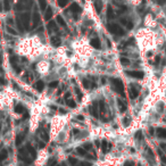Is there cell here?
Here are the masks:
<instances>
[{
    "instance_id": "1",
    "label": "cell",
    "mask_w": 166,
    "mask_h": 166,
    "mask_svg": "<svg viewBox=\"0 0 166 166\" xmlns=\"http://www.w3.org/2000/svg\"><path fill=\"white\" fill-rule=\"evenodd\" d=\"M110 82H112V85H113V89L116 91L117 93L122 95V97H124V86H123V82L120 79H110Z\"/></svg>"
},
{
    "instance_id": "2",
    "label": "cell",
    "mask_w": 166,
    "mask_h": 166,
    "mask_svg": "<svg viewBox=\"0 0 166 166\" xmlns=\"http://www.w3.org/2000/svg\"><path fill=\"white\" fill-rule=\"evenodd\" d=\"M108 31H109L112 34H116V35H124L125 34V31L120 26V25H117V24H109L108 25Z\"/></svg>"
},
{
    "instance_id": "3",
    "label": "cell",
    "mask_w": 166,
    "mask_h": 166,
    "mask_svg": "<svg viewBox=\"0 0 166 166\" xmlns=\"http://www.w3.org/2000/svg\"><path fill=\"white\" fill-rule=\"evenodd\" d=\"M125 74L133 79H142L145 76V73L142 71H125Z\"/></svg>"
},
{
    "instance_id": "4",
    "label": "cell",
    "mask_w": 166,
    "mask_h": 166,
    "mask_svg": "<svg viewBox=\"0 0 166 166\" xmlns=\"http://www.w3.org/2000/svg\"><path fill=\"white\" fill-rule=\"evenodd\" d=\"M20 22L22 23V25H23V27H25V29H27L29 27V23H30V14H22V16L20 17Z\"/></svg>"
},
{
    "instance_id": "5",
    "label": "cell",
    "mask_w": 166,
    "mask_h": 166,
    "mask_svg": "<svg viewBox=\"0 0 166 166\" xmlns=\"http://www.w3.org/2000/svg\"><path fill=\"white\" fill-rule=\"evenodd\" d=\"M90 113H91V115H92L93 117H96V118H98V117H99V110H98V104H97L96 101H93L92 105H91V107H90Z\"/></svg>"
},
{
    "instance_id": "6",
    "label": "cell",
    "mask_w": 166,
    "mask_h": 166,
    "mask_svg": "<svg viewBox=\"0 0 166 166\" xmlns=\"http://www.w3.org/2000/svg\"><path fill=\"white\" fill-rule=\"evenodd\" d=\"M129 96L131 99H136V97L139 96V90L134 88L133 85L130 86V90H129Z\"/></svg>"
},
{
    "instance_id": "7",
    "label": "cell",
    "mask_w": 166,
    "mask_h": 166,
    "mask_svg": "<svg viewBox=\"0 0 166 166\" xmlns=\"http://www.w3.org/2000/svg\"><path fill=\"white\" fill-rule=\"evenodd\" d=\"M93 7H95V9L98 14H100L101 9H103V2L100 1V0H95L93 1Z\"/></svg>"
},
{
    "instance_id": "8",
    "label": "cell",
    "mask_w": 166,
    "mask_h": 166,
    "mask_svg": "<svg viewBox=\"0 0 166 166\" xmlns=\"http://www.w3.org/2000/svg\"><path fill=\"white\" fill-rule=\"evenodd\" d=\"M90 43H91V46H92L95 49H100V48H101L100 40L98 39V38H95V39H92V40L90 41Z\"/></svg>"
},
{
    "instance_id": "9",
    "label": "cell",
    "mask_w": 166,
    "mask_h": 166,
    "mask_svg": "<svg viewBox=\"0 0 166 166\" xmlns=\"http://www.w3.org/2000/svg\"><path fill=\"white\" fill-rule=\"evenodd\" d=\"M157 136L159 138V139H166V129H157Z\"/></svg>"
},
{
    "instance_id": "10",
    "label": "cell",
    "mask_w": 166,
    "mask_h": 166,
    "mask_svg": "<svg viewBox=\"0 0 166 166\" xmlns=\"http://www.w3.org/2000/svg\"><path fill=\"white\" fill-rule=\"evenodd\" d=\"M114 16H115V13H114L113 8H112L110 5H108V7H107V18L108 20H113Z\"/></svg>"
},
{
    "instance_id": "11",
    "label": "cell",
    "mask_w": 166,
    "mask_h": 166,
    "mask_svg": "<svg viewBox=\"0 0 166 166\" xmlns=\"http://www.w3.org/2000/svg\"><path fill=\"white\" fill-rule=\"evenodd\" d=\"M70 9L72 10L73 13H81L82 8H81V7L79 6V5H77L76 2H74V3H72V5H71V8H70Z\"/></svg>"
},
{
    "instance_id": "12",
    "label": "cell",
    "mask_w": 166,
    "mask_h": 166,
    "mask_svg": "<svg viewBox=\"0 0 166 166\" xmlns=\"http://www.w3.org/2000/svg\"><path fill=\"white\" fill-rule=\"evenodd\" d=\"M117 105L120 107V112L121 113H124L126 110V104L124 101H122V99H117Z\"/></svg>"
},
{
    "instance_id": "13",
    "label": "cell",
    "mask_w": 166,
    "mask_h": 166,
    "mask_svg": "<svg viewBox=\"0 0 166 166\" xmlns=\"http://www.w3.org/2000/svg\"><path fill=\"white\" fill-rule=\"evenodd\" d=\"M47 27H48V31H49V32L58 30V27H57V25H56V22H53V21H50L49 23H48V26Z\"/></svg>"
},
{
    "instance_id": "14",
    "label": "cell",
    "mask_w": 166,
    "mask_h": 166,
    "mask_svg": "<svg viewBox=\"0 0 166 166\" xmlns=\"http://www.w3.org/2000/svg\"><path fill=\"white\" fill-rule=\"evenodd\" d=\"M39 22H40V16H39V13H38L37 10L33 13V26L35 27L39 24Z\"/></svg>"
},
{
    "instance_id": "15",
    "label": "cell",
    "mask_w": 166,
    "mask_h": 166,
    "mask_svg": "<svg viewBox=\"0 0 166 166\" xmlns=\"http://www.w3.org/2000/svg\"><path fill=\"white\" fill-rule=\"evenodd\" d=\"M51 16H53V8L49 7V8H47V10H46V14H44V20L49 21L50 18H51Z\"/></svg>"
},
{
    "instance_id": "16",
    "label": "cell",
    "mask_w": 166,
    "mask_h": 166,
    "mask_svg": "<svg viewBox=\"0 0 166 166\" xmlns=\"http://www.w3.org/2000/svg\"><path fill=\"white\" fill-rule=\"evenodd\" d=\"M50 42H51V44H53V47H58L60 44V39L58 37H53L51 40H50Z\"/></svg>"
},
{
    "instance_id": "17",
    "label": "cell",
    "mask_w": 166,
    "mask_h": 166,
    "mask_svg": "<svg viewBox=\"0 0 166 166\" xmlns=\"http://www.w3.org/2000/svg\"><path fill=\"white\" fill-rule=\"evenodd\" d=\"M26 150L29 151V154H31V156H32V157H35V156H37L35 149H34V148H33L32 146H31V145H27V146H26Z\"/></svg>"
},
{
    "instance_id": "18",
    "label": "cell",
    "mask_w": 166,
    "mask_h": 166,
    "mask_svg": "<svg viewBox=\"0 0 166 166\" xmlns=\"http://www.w3.org/2000/svg\"><path fill=\"white\" fill-rule=\"evenodd\" d=\"M34 88H35L38 91H42L43 88H44V83H43L42 81H39V82H37V84L34 85Z\"/></svg>"
},
{
    "instance_id": "19",
    "label": "cell",
    "mask_w": 166,
    "mask_h": 166,
    "mask_svg": "<svg viewBox=\"0 0 166 166\" xmlns=\"http://www.w3.org/2000/svg\"><path fill=\"white\" fill-rule=\"evenodd\" d=\"M57 23L59 24L60 26L63 27H66V22L64 21V18L62 16H57Z\"/></svg>"
},
{
    "instance_id": "20",
    "label": "cell",
    "mask_w": 166,
    "mask_h": 166,
    "mask_svg": "<svg viewBox=\"0 0 166 166\" xmlns=\"http://www.w3.org/2000/svg\"><path fill=\"white\" fill-rule=\"evenodd\" d=\"M66 104H67V106L71 107V108H75V107H76V101H74V100H72V99L67 100Z\"/></svg>"
},
{
    "instance_id": "21",
    "label": "cell",
    "mask_w": 166,
    "mask_h": 166,
    "mask_svg": "<svg viewBox=\"0 0 166 166\" xmlns=\"http://www.w3.org/2000/svg\"><path fill=\"white\" fill-rule=\"evenodd\" d=\"M107 146H108V143H107V141H106V140H103V142H101V149H103L104 153H106L107 149L109 148V147H107Z\"/></svg>"
},
{
    "instance_id": "22",
    "label": "cell",
    "mask_w": 166,
    "mask_h": 166,
    "mask_svg": "<svg viewBox=\"0 0 166 166\" xmlns=\"http://www.w3.org/2000/svg\"><path fill=\"white\" fill-rule=\"evenodd\" d=\"M39 5H40L41 10H44L47 8V1L46 0H39Z\"/></svg>"
},
{
    "instance_id": "23",
    "label": "cell",
    "mask_w": 166,
    "mask_h": 166,
    "mask_svg": "<svg viewBox=\"0 0 166 166\" xmlns=\"http://www.w3.org/2000/svg\"><path fill=\"white\" fill-rule=\"evenodd\" d=\"M7 158V151L6 150H2L1 153H0V163L2 162V160H5Z\"/></svg>"
},
{
    "instance_id": "24",
    "label": "cell",
    "mask_w": 166,
    "mask_h": 166,
    "mask_svg": "<svg viewBox=\"0 0 166 166\" xmlns=\"http://www.w3.org/2000/svg\"><path fill=\"white\" fill-rule=\"evenodd\" d=\"M68 163H70L72 166H75L77 164V159L76 158H74V157H68Z\"/></svg>"
},
{
    "instance_id": "25",
    "label": "cell",
    "mask_w": 166,
    "mask_h": 166,
    "mask_svg": "<svg viewBox=\"0 0 166 166\" xmlns=\"http://www.w3.org/2000/svg\"><path fill=\"white\" fill-rule=\"evenodd\" d=\"M15 110H16V113H23L24 112V107L22 106V105H21V104H18V105H17L16 107H15Z\"/></svg>"
},
{
    "instance_id": "26",
    "label": "cell",
    "mask_w": 166,
    "mask_h": 166,
    "mask_svg": "<svg viewBox=\"0 0 166 166\" xmlns=\"http://www.w3.org/2000/svg\"><path fill=\"white\" fill-rule=\"evenodd\" d=\"M68 2V0H57V3L59 7H65Z\"/></svg>"
},
{
    "instance_id": "27",
    "label": "cell",
    "mask_w": 166,
    "mask_h": 166,
    "mask_svg": "<svg viewBox=\"0 0 166 166\" xmlns=\"http://www.w3.org/2000/svg\"><path fill=\"white\" fill-rule=\"evenodd\" d=\"M23 140H24V136H22V134L17 136V139H16V145H17V146H20L21 143L23 142Z\"/></svg>"
},
{
    "instance_id": "28",
    "label": "cell",
    "mask_w": 166,
    "mask_h": 166,
    "mask_svg": "<svg viewBox=\"0 0 166 166\" xmlns=\"http://www.w3.org/2000/svg\"><path fill=\"white\" fill-rule=\"evenodd\" d=\"M41 138H42L44 141H48V139H49V136H48V133H47L46 131H42V132H41Z\"/></svg>"
},
{
    "instance_id": "29",
    "label": "cell",
    "mask_w": 166,
    "mask_h": 166,
    "mask_svg": "<svg viewBox=\"0 0 166 166\" xmlns=\"http://www.w3.org/2000/svg\"><path fill=\"white\" fill-rule=\"evenodd\" d=\"M76 151L79 155H81V156H85V149H83V148H81V147L80 148H77Z\"/></svg>"
},
{
    "instance_id": "30",
    "label": "cell",
    "mask_w": 166,
    "mask_h": 166,
    "mask_svg": "<svg viewBox=\"0 0 166 166\" xmlns=\"http://www.w3.org/2000/svg\"><path fill=\"white\" fill-rule=\"evenodd\" d=\"M121 63L123 64V65H129L130 64V60L127 59V58H124V57H121Z\"/></svg>"
},
{
    "instance_id": "31",
    "label": "cell",
    "mask_w": 166,
    "mask_h": 166,
    "mask_svg": "<svg viewBox=\"0 0 166 166\" xmlns=\"http://www.w3.org/2000/svg\"><path fill=\"white\" fill-rule=\"evenodd\" d=\"M136 140H142V138H143L142 132H141V131H138V132L136 133Z\"/></svg>"
},
{
    "instance_id": "32",
    "label": "cell",
    "mask_w": 166,
    "mask_h": 166,
    "mask_svg": "<svg viewBox=\"0 0 166 166\" xmlns=\"http://www.w3.org/2000/svg\"><path fill=\"white\" fill-rule=\"evenodd\" d=\"M82 84H83V86H84L85 89H88V88H89V86H90L89 81L86 80V79H83V80H82Z\"/></svg>"
},
{
    "instance_id": "33",
    "label": "cell",
    "mask_w": 166,
    "mask_h": 166,
    "mask_svg": "<svg viewBox=\"0 0 166 166\" xmlns=\"http://www.w3.org/2000/svg\"><path fill=\"white\" fill-rule=\"evenodd\" d=\"M56 159L55 158H51V159L48 162V164H47V166H53V165H56Z\"/></svg>"
},
{
    "instance_id": "34",
    "label": "cell",
    "mask_w": 166,
    "mask_h": 166,
    "mask_svg": "<svg viewBox=\"0 0 166 166\" xmlns=\"http://www.w3.org/2000/svg\"><path fill=\"white\" fill-rule=\"evenodd\" d=\"M99 108H100V112H105V104H104V101L101 100V101H99Z\"/></svg>"
},
{
    "instance_id": "35",
    "label": "cell",
    "mask_w": 166,
    "mask_h": 166,
    "mask_svg": "<svg viewBox=\"0 0 166 166\" xmlns=\"http://www.w3.org/2000/svg\"><path fill=\"white\" fill-rule=\"evenodd\" d=\"M83 149H85V150H90L91 149V143H84L82 146Z\"/></svg>"
},
{
    "instance_id": "36",
    "label": "cell",
    "mask_w": 166,
    "mask_h": 166,
    "mask_svg": "<svg viewBox=\"0 0 166 166\" xmlns=\"http://www.w3.org/2000/svg\"><path fill=\"white\" fill-rule=\"evenodd\" d=\"M49 86L50 88H57L58 86V82L57 81H53V82L49 83Z\"/></svg>"
},
{
    "instance_id": "37",
    "label": "cell",
    "mask_w": 166,
    "mask_h": 166,
    "mask_svg": "<svg viewBox=\"0 0 166 166\" xmlns=\"http://www.w3.org/2000/svg\"><path fill=\"white\" fill-rule=\"evenodd\" d=\"M124 166H134V162H132V160H126L125 163H124Z\"/></svg>"
},
{
    "instance_id": "38",
    "label": "cell",
    "mask_w": 166,
    "mask_h": 166,
    "mask_svg": "<svg viewBox=\"0 0 166 166\" xmlns=\"http://www.w3.org/2000/svg\"><path fill=\"white\" fill-rule=\"evenodd\" d=\"M158 153H159V155H160V159L163 160V163H165V164H166V156H165V155H163V154H162V151H160V150H159V151H158Z\"/></svg>"
},
{
    "instance_id": "39",
    "label": "cell",
    "mask_w": 166,
    "mask_h": 166,
    "mask_svg": "<svg viewBox=\"0 0 166 166\" xmlns=\"http://www.w3.org/2000/svg\"><path fill=\"white\" fill-rule=\"evenodd\" d=\"M80 166H91V163H89V162H82V163H80Z\"/></svg>"
},
{
    "instance_id": "40",
    "label": "cell",
    "mask_w": 166,
    "mask_h": 166,
    "mask_svg": "<svg viewBox=\"0 0 166 166\" xmlns=\"http://www.w3.org/2000/svg\"><path fill=\"white\" fill-rule=\"evenodd\" d=\"M126 26H127V29H129V30H131V29H132V27H133V24L131 23V22H127V24H126Z\"/></svg>"
},
{
    "instance_id": "41",
    "label": "cell",
    "mask_w": 166,
    "mask_h": 166,
    "mask_svg": "<svg viewBox=\"0 0 166 166\" xmlns=\"http://www.w3.org/2000/svg\"><path fill=\"white\" fill-rule=\"evenodd\" d=\"M121 23L122 24H124V25H126V24H127V21H126V18H121Z\"/></svg>"
},
{
    "instance_id": "42",
    "label": "cell",
    "mask_w": 166,
    "mask_h": 166,
    "mask_svg": "<svg viewBox=\"0 0 166 166\" xmlns=\"http://www.w3.org/2000/svg\"><path fill=\"white\" fill-rule=\"evenodd\" d=\"M8 31H9V32H10L12 34H16V31H14L13 29H12V27H8Z\"/></svg>"
},
{
    "instance_id": "43",
    "label": "cell",
    "mask_w": 166,
    "mask_h": 166,
    "mask_svg": "<svg viewBox=\"0 0 166 166\" xmlns=\"http://www.w3.org/2000/svg\"><path fill=\"white\" fill-rule=\"evenodd\" d=\"M124 125L125 126L129 125V118H124Z\"/></svg>"
},
{
    "instance_id": "44",
    "label": "cell",
    "mask_w": 166,
    "mask_h": 166,
    "mask_svg": "<svg viewBox=\"0 0 166 166\" xmlns=\"http://www.w3.org/2000/svg\"><path fill=\"white\" fill-rule=\"evenodd\" d=\"M59 113H60V114H63V115H64V114H66V110L64 109V108H60V109H59Z\"/></svg>"
},
{
    "instance_id": "45",
    "label": "cell",
    "mask_w": 166,
    "mask_h": 166,
    "mask_svg": "<svg viewBox=\"0 0 166 166\" xmlns=\"http://www.w3.org/2000/svg\"><path fill=\"white\" fill-rule=\"evenodd\" d=\"M73 133H74V134H79V133H80V131H79L77 129H74L73 130Z\"/></svg>"
},
{
    "instance_id": "46",
    "label": "cell",
    "mask_w": 166,
    "mask_h": 166,
    "mask_svg": "<svg viewBox=\"0 0 166 166\" xmlns=\"http://www.w3.org/2000/svg\"><path fill=\"white\" fill-rule=\"evenodd\" d=\"M159 60H160V57H159V56H157V57H156V60H155V62H156V64L159 63Z\"/></svg>"
},
{
    "instance_id": "47",
    "label": "cell",
    "mask_w": 166,
    "mask_h": 166,
    "mask_svg": "<svg viewBox=\"0 0 166 166\" xmlns=\"http://www.w3.org/2000/svg\"><path fill=\"white\" fill-rule=\"evenodd\" d=\"M70 97H71V93L70 92L65 93V98H66V99H67V98H70Z\"/></svg>"
},
{
    "instance_id": "48",
    "label": "cell",
    "mask_w": 166,
    "mask_h": 166,
    "mask_svg": "<svg viewBox=\"0 0 166 166\" xmlns=\"http://www.w3.org/2000/svg\"><path fill=\"white\" fill-rule=\"evenodd\" d=\"M39 147H40V148H43V147H44V143H43V142H39Z\"/></svg>"
},
{
    "instance_id": "49",
    "label": "cell",
    "mask_w": 166,
    "mask_h": 166,
    "mask_svg": "<svg viewBox=\"0 0 166 166\" xmlns=\"http://www.w3.org/2000/svg\"><path fill=\"white\" fill-rule=\"evenodd\" d=\"M160 147H162L163 149H165V150H166V145H165V143H162V145H160Z\"/></svg>"
},
{
    "instance_id": "50",
    "label": "cell",
    "mask_w": 166,
    "mask_h": 166,
    "mask_svg": "<svg viewBox=\"0 0 166 166\" xmlns=\"http://www.w3.org/2000/svg\"><path fill=\"white\" fill-rule=\"evenodd\" d=\"M77 118H79L80 121H83V118H84V117H83L82 115H79V116H77Z\"/></svg>"
},
{
    "instance_id": "51",
    "label": "cell",
    "mask_w": 166,
    "mask_h": 166,
    "mask_svg": "<svg viewBox=\"0 0 166 166\" xmlns=\"http://www.w3.org/2000/svg\"><path fill=\"white\" fill-rule=\"evenodd\" d=\"M151 55H153V53H151V51H150V53H147V56H148V57H150V56H151Z\"/></svg>"
},
{
    "instance_id": "52",
    "label": "cell",
    "mask_w": 166,
    "mask_h": 166,
    "mask_svg": "<svg viewBox=\"0 0 166 166\" xmlns=\"http://www.w3.org/2000/svg\"><path fill=\"white\" fill-rule=\"evenodd\" d=\"M150 134H154V129H150Z\"/></svg>"
},
{
    "instance_id": "53",
    "label": "cell",
    "mask_w": 166,
    "mask_h": 166,
    "mask_svg": "<svg viewBox=\"0 0 166 166\" xmlns=\"http://www.w3.org/2000/svg\"><path fill=\"white\" fill-rule=\"evenodd\" d=\"M56 166H62V165H56Z\"/></svg>"
},
{
    "instance_id": "54",
    "label": "cell",
    "mask_w": 166,
    "mask_h": 166,
    "mask_svg": "<svg viewBox=\"0 0 166 166\" xmlns=\"http://www.w3.org/2000/svg\"><path fill=\"white\" fill-rule=\"evenodd\" d=\"M138 166H142V165H138Z\"/></svg>"
}]
</instances>
